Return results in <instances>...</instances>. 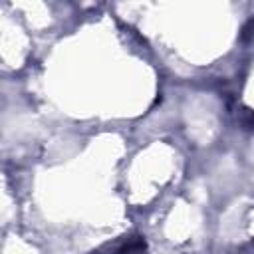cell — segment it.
<instances>
[{"label":"cell","instance_id":"1","mask_svg":"<svg viewBox=\"0 0 254 254\" xmlns=\"http://www.w3.org/2000/svg\"><path fill=\"white\" fill-rule=\"evenodd\" d=\"M115 254H145V240L143 238H131L123 246H119V250Z\"/></svg>","mask_w":254,"mask_h":254}]
</instances>
